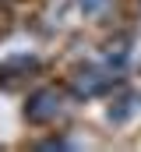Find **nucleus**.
Returning a JSON list of instances; mask_svg holds the SVG:
<instances>
[{
	"label": "nucleus",
	"instance_id": "obj_1",
	"mask_svg": "<svg viewBox=\"0 0 141 152\" xmlns=\"http://www.w3.org/2000/svg\"><path fill=\"white\" fill-rule=\"evenodd\" d=\"M57 110H60V96H57L53 88H39L32 99L25 103V117H28L32 124H46Z\"/></svg>",
	"mask_w": 141,
	"mask_h": 152
},
{
	"label": "nucleus",
	"instance_id": "obj_2",
	"mask_svg": "<svg viewBox=\"0 0 141 152\" xmlns=\"http://www.w3.org/2000/svg\"><path fill=\"white\" fill-rule=\"evenodd\" d=\"M106 85H109V75H106L102 67H95V64L81 67L78 78H74V92L78 96H95V92H102Z\"/></svg>",
	"mask_w": 141,
	"mask_h": 152
},
{
	"label": "nucleus",
	"instance_id": "obj_3",
	"mask_svg": "<svg viewBox=\"0 0 141 152\" xmlns=\"http://www.w3.org/2000/svg\"><path fill=\"white\" fill-rule=\"evenodd\" d=\"M138 96H131V92H127V96H120V99H116V106H109V120H116V124H120V120H127V117L134 113V110H138Z\"/></svg>",
	"mask_w": 141,
	"mask_h": 152
},
{
	"label": "nucleus",
	"instance_id": "obj_4",
	"mask_svg": "<svg viewBox=\"0 0 141 152\" xmlns=\"http://www.w3.org/2000/svg\"><path fill=\"white\" fill-rule=\"evenodd\" d=\"M106 4H109V0H81V11H85V14H99Z\"/></svg>",
	"mask_w": 141,
	"mask_h": 152
}]
</instances>
